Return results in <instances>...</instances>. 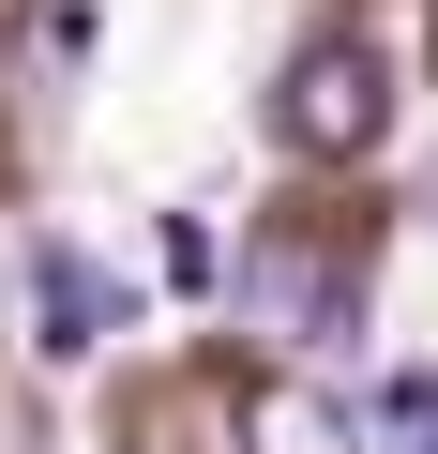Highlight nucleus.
<instances>
[{
	"mask_svg": "<svg viewBox=\"0 0 438 454\" xmlns=\"http://www.w3.org/2000/svg\"><path fill=\"white\" fill-rule=\"evenodd\" d=\"M273 137H288L303 167H363V152L393 137V76H378V46H363V31H318V46L273 76Z\"/></svg>",
	"mask_w": 438,
	"mask_h": 454,
	"instance_id": "nucleus-1",
	"label": "nucleus"
},
{
	"mask_svg": "<svg viewBox=\"0 0 438 454\" xmlns=\"http://www.w3.org/2000/svg\"><path fill=\"white\" fill-rule=\"evenodd\" d=\"M242 318L288 333V348H348V333H363V258L273 227V243H242Z\"/></svg>",
	"mask_w": 438,
	"mask_h": 454,
	"instance_id": "nucleus-2",
	"label": "nucleus"
},
{
	"mask_svg": "<svg viewBox=\"0 0 438 454\" xmlns=\"http://www.w3.org/2000/svg\"><path fill=\"white\" fill-rule=\"evenodd\" d=\"M106 333H121V288H106L76 243H31V348H46V364H91Z\"/></svg>",
	"mask_w": 438,
	"mask_h": 454,
	"instance_id": "nucleus-3",
	"label": "nucleus"
},
{
	"mask_svg": "<svg viewBox=\"0 0 438 454\" xmlns=\"http://www.w3.org/2000/svg\"><path fill=\"white\" fill-rule=\"evenodd\" d=\"M242 454H363V424H348L318 379H257V394H242Z\"/></svg>",
	"mask_w": 438,
	"mask_h": 454,
	"instance_id": "nucleus-4",
	"label": "nucleus"
},
{
	"mask_svg": "<svg viewBox=\"0 0 438 454\" xmlns=\"http://www.w3.org/2000/svg\"><path fill=\"white\" fill-rule=\"evenodd\" d=\"M211 273H227V258H211V227H196V212H166V288H211Z\"/></svg>",
	"mask_w": 438,
	"mask_h": 454,
	"instance_id": "nucleus-5",
	"label": "nucleus"
}]
</instances>
